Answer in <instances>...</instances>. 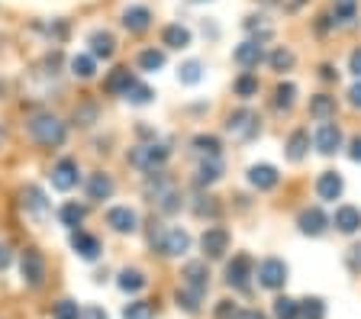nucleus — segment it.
<instances>
[{"instance_id":"30","label":"nucleus","mask_w":361,"mask_h":319,"mask_svg":"<svg viewBox=\"0 0 361 319\" xmlns=\"http://www.w3.org/2000/svg\"><path fill=\"white\" fill-rule=\"evenodd\" d=\"M171 184H174V181L165 175V171H152V175H145L142 194L152 200V204H155V197H158V194H161V190H165V187H171Z\"/></svg>"},{"instance_id":"52","label":"nucleus","mask_w":361,"mask_h":319,"mask_svg":"<svg viewBox=\"0 0 361 319\" xmlns=\"http://www.w3.org/2000/svg\"><path fill=\"white\" fill-rule=\"evenodd\" d=\"M10 261H13V251H10L7 242H0V271H7Z\"/></svg>"},{"instance_id":"27","label":"nucleus","mask_w":361,"mask_h":319,"mask_svg":"<svg viewBox=\"0 0 361 319\" xmlns=\"http://www.w3.org/2000/svg\"><path fill=\"white\" fill-rule=\"evenodd\" d=\"M310 116H316L319 123L332 120V116H336V97H332V94H316V97H310Z\"/></svg>"},{"instance_id":"38","label":"nucleus","mask_w":361,"mask_h":319,"mask_svg":"<svg viewBox=\"0 0 361 319\" xmlns=\"http://www.w3.org/2000/svg\"><path fill=\"white\" fill-rule=\"evenodd\" d=\"M293 100H297V84H290V81L278 84V91H274V106H278V110H290Z\"/></svg>"},{"instance_id":"53","label":"nucleus","mask_w":361,"mask_h":319,"mask_svg":"<svg viewBox=\"0 0 361 319\" xmlns=\"http://www.w3.org/2000/svg\"><path fill=\"white\" fill-rule=\"evenodd\" d=\"M348 104H352L355 110H361V81L348 87Z\"/></svg>"},{"instance_id":"5","label":"nucleus","mask_w":361,"mask_h":319,"mask_svg":"<svg viewBox=\"0 0 361 319\" xmlns=\"http://www.w3.org/2000/svg\"><path fill=\"white\" fill-rule=\"evenodd\" d=\"M20 204L36 223H45L49 220V213H52V204L45 200V190L36 187V184H26V187L20 190Z\"/></svg>"},{"instance_id":"42","label":"nucleus","mask_w":361,"mask_h":319,"mask_svg":"<svg viewBox=\"0 0 361 319\" xmlns=\"http://www.w3.org/2000/svg\"><path fill=\"white\" fill-rule=\"evenodd\" d=\"M194 149L200 155H207V158H216L219 155V139L216 136H207V132H200V136H194Z\"/></svg>"},{"instance_id":"21","label":"nucleus","mask_w":361,"mask_h":319,"mask_svg":"<svg viewBox=\"0 0 361 319\" xmlns=\"http://www.w3.org/2000/svg\"><path fill=\"white\" fill-rule=\"evenodd\" d=\"M123 26L129 32H145L152 26V10L145 4H133V7L123 10Z\"/></svg>"},{"instance_id":"41","label":"nucleus","mask_w":361,"mask_h":319,"mask_svg":"<svg viewBox=\"0 0 361 319\" xmlns=\"http://www.w3.org/2000/svg\"><path fill=\"white\" fill-rule=\"evenodd\" d=\"M271 68H274V71H290L293 68V61H297V58H293V52H290V49H284V46H278V49H274V52H271Z\"/></svg>"},{"instance_id":"15","label":"nucleus","mask_w":361,"mask_h":319,"mask_svg":"<svg viewBox=\"0 0 361 319\" xmlns=\"http://www.w3.org/2000/svg\"><path fill=\"white\" fill-rule=\"evenodd\" d=\"M297 226H300L303 236H323L329 229V216H326L319 206H307V210L297 216Z\"/></svg>"},{"instance_id":"25","label":"nucleus","mask_w":361,"mask_h":319,"mask_svg":"<svg viewBox=\"0 0 361 319\" xmlns=\"http://www.w3.org/2000/svg\"><path fill=\"white\" fill-rule=\"evenodd\" d=\"M284 149H287V158L290 161H303L307 152H310V132L307 130H293Z\"/></svg>"},{"instance_id":"20","label":"nucleus","mask_w":361,"mask_h":319,"mask_svg":"<svg viewBox=\"0 0 361 319\" xmlns=\"http://www.w3.org/2000/svg\"><path fill=\"white\" fill-rule=\"evenodd\" d=\"M71 249H75V255H81L84 261H94L100 255V239L84 232V229H75V232H71Z\"/></svg>"},{"instance_id":"28","label":"nucleus","mask_w":361,"mask_h":319,"mask_svg":"<svg viewBox=\"0 0 361 319\" xmlns=\"http://www.w3.org/2000/svg\"><path fill=\"white\" fill-rule=\"evenodd\" d=\"M161 42H165L168 49H188L190 46V30L180 23H171L161 30Z\"/></svg>"},{"instance_id":"54","label":"nucleus","mask_w":361,"mask_h":319,"mask_svg":"<svg viewBox=\"0 0 361 319\" xmlns=\"http://www.w3.org/2000/svg\"><path fill=\"white\" fill-rule=\"evenodd\" d=\"M233 319H268L262 310H235Z\"/></svg>"},{"instance_id":"45","label":"nucleus","mask_w":361,"mask_h":319,"mask_svg":"<svg viewBox=\"0 0 361 319\" xmlns=\"http://www.w3.org/2000/svg\"><path fill=\"white\" fill-rule=\"evenodd\" d=\"M174 300H178V306H180V310H184V313H190V316H194V313H200V300H203V296H197V294H190V290H184V287H180Z\"/></svg>"},{"instance_id":"3","label":"nucleus","mask_w":361,"mask_h":319,"mask_svg":"<svg viewBox=\"0 0 361 319\" xmlns=\"http://www.w3.org/2000/svg\"><path fill=\"white\" fill-rule=\"evenodd\" d=\"M258 130H262V120H258L255 110H248V106H242V110H235V113L226 116V132L235 139H242V142H248V139H255Z\"/></svg>"},{"instance_id":"35","label":"nucleus","mask_w":361,"mask_h":319,"mask_svg":"<svg viewBox=\"0 0 361 319\" xmlns=\"http://www.w3.org/2000/svg\"><path fill=\"white\" fill-rule=\"evenodd\" d=\"M200 77H203V61H197V58L184 61V65L178 68V81L180 84H200Z\"/></svg>"},{"instance_id":"10","label":"nucleus","mask_w":361,"mask_h":319,"mask_svg":"<svg viewBox=\"0 0 361 319\" xmlns=\"http://www.w3.org/2000/svg\"><path fill=\"white\" fill-rule=\"evenodd\" d=\"M313 142H316V152L319 155H336L338 149H342V130H338L332 120H326L316 126Z\"/></svg>"},{"instance_id":"12","label":"nucleus","mask_w":361,"mask_h":319,"mask_svg":"<svg viewBox=\"0 0 361 319\" xmlns=\"http://www.w3.org/2000/svg\"><path fill=\"white\" fill-rule=\"evenodd\" d=\"M252 268H255V261L248 258V255H235V258L226 265V284H229V287H235V290H248Z\"/></svg>"},{"instance_id":"47","label":"nucleus","mask_w":361,"mask_h":319,"mask_svg":"<svg viewBox=\"0 0 361 319\" xmlns=\"http://www.w3.org/2000/svg\"><path fill=\"white\" fill-rule=\"evenodd\" d=\"M355 13H358V10H355V0H338L336 4V20H355Z\"/></svg>"},{"instance_id":"14","label":"nucleus","mask_w":361,"mask_h":319,"mask_svg":"<svg viewBox=\"0 0 361 319\" xmlns=\"http://www.w3.org/2000/svg\"><path fill=\"white\" fill-rule=\"evenodd\" d=\"M342 190H345V181L338 171H323V175L316 177V197L326 200V204H336L342 197Z\"/></svg>"},{"instance_id":"37","label":"nucleus","mask_w":361,"mask_h":319,"mask_svg":"<svg viewBox=\"0 0 361 319\" xmlns=\"http://www.w3.org/2000/svg\"><path fill=\"white\" fill-rule=\"evenodd\" d=\"M123 319H155V306H152L149 300H133V304H126V310H123Z\"/></svg>"},{"instance_id":"50","label":"nucleus","mask_w":361,"mask_h":319,"mask_svg":"<svg viewBox=\"0 0 361 319\" xmlns=\"http://www.w3.org/2000/svg\"><path fill=\"white\" fill-rule=\"evenodd\" d=\"M348 268L352 271H361V245H355V249H348Z\"/></svg>"},{"instance_id":"6","label":"nucleus","mask_w":361,"mask_h":319,"mask_svg":"<svg viewBox=\"0 0 361 319\" xmlns=\"http://www.w3.org/2000/svg\"><path fill=\"white\" fill-rule=\"evenodd\" d=\"M180 284H184V290H190L197 296L207 294L210 290V268H207V261H188L184 271H180Z\"/></svg>"},{"instance_id":"44","label":"nucleus","mask_w":361,"mask_h":319,"mask_svg":"<svg viewBox=\"0 0 361 319\" xmlns=\"http://www.w3.org/2000/svg\"><path fill=\"white\" fill-rule=\"evenodd\" d=\"M97 116H100L97 104H81V106H75V123H78V126H94V123H97Z\"/></svg>"},{"instance_id":"33","label":"nucleus","mask_w":361,"mask_h":319,"mask_svg":"<svg viewBox=\"0 0 361 319\" xmlns=\"http://www.w3.org/2000/svg\"><path fill=\"white\" fill-rule=\"evenodd\" d=\"M94 71H97V61H94V55H75L71 58V75L81 77V81H90L94 77Z\"/></svg>"},{"instance_id":"4","label":"nucleus","mask_w":361,"mask_h":319,"mask_svg":"<svg viewBox=\"0 0 361 319\" xmlns=\"http://www.w3.org/2000/svg\"><path fill=\"white\" fill-rule=\"evenodd\" d=\"M20 274H23V284L26 287H42L45 284V258L39 249H26L20 258Z\"/></svg>"},{"instance_id":"29","label":"nucleus","mask_w":361,"mask_h":319,"mask_svg":"<svg viewBox=\"0 0 361 319\" xmlns=\"http://www.w3.org/2000/svg\"><path fill=\"white\" fill-rule=\"evenodd\" d=\"M258 87H262V84H258V75H255V71H242V75L233 81V91H235V97H242V100L255 97V94H258Z\"/></svg>"},{"instance_id":"24","label":"nucleus","mask_w":361,"mask_h":319,"mask_svg":"<svg viewBox=\"0 0 361 319\" xmlns=\"http://www.w3.org/2000/svg\"><path fill=\"white\" fill-rule=\"evenodd\" d=\"M219 177H223V158H203L200 165H197V187H207V184H216Z\"/></svg>"},{"instance_id":"11","label":"nucleus","mask_w":361,"mask_h":319,"mask_svg":"<svg viewBox=\"0 0 361 319\" xmlns=\"http://www.w3.org/2000/svg\"><path fill=\"white\" fill-rule=\"evenodd\" d=\"M78 161L75 158H59L52 165V187L61 190V194H68V190L78 187Z\"/></svg>"},{"instance_id":"32","label":"nucleus","mask_w":361,"mask_h":319,"mask_svg":"<svg viewBox=\"0 0 361 319\" xmlns=\"http://www.w3.org/2000/svg\"><path fill=\"white\" fill-rule=\"evenodd\" d=\"M180 204H184V200H180V190L174 187V184H171V187H165V190H161V194L155 197V206H158L161 213H168V216H171V213H178Z\"/></svg>"},{"instance_id":"13","label":"nucleus","mask_w":361,"mask_h":319,"mask_svg":"<svg viewBox=\"0 0 361 319\" xmlns=\"http://www.w3.org/2000/svg\"><path fill=\"white\" fill-rule=\"evenodd\" d=\"M106 226H110L113 232L126 236V232L139 229V216H135L133 206H110V210H106Z\"/></svg>"},{"instance_id":"22","label":"nucleus","mask_w":361,"mask_h":319,"mask_svg":"<svg viewBox=\"0 0 361 319\" xmlns=\"http://www.w3.org/2000/svg\"><path fill=\"white\" fill-rule=\"evenodd\" d=\"M87 46H90V55H94V61H97V58H110V55L116 52V39H113L110 30H94L87 36Z\"/></svg>"},{"instance_id":"9","label":"nucleus","mask_w":361,"mask_h":319,"mask_svg":"<svg viewBox=\"0 0 361 319\" xmlns=\"http://www.w3.org/2000/svg\"><path fill=\"white\" fill-rule=\"evenodd\" d=\"M200 249H203V255H207V258H223L226 251H229V229H223V226L203 229Z\"/></svg>"},{"instance_id":"51","label":"nucleus","mask_w":361,"mask_h":319,"mask_svg":"<svg viewBox=\"0 0 361 319\" xmlns=\"http://www.w3.org/2000/svg\"><path fill=\"white\" fill-rule=\"evenodd\" d=\"M348 71H352L355 77H361V49H355V52L348 55Z\"/></svg>"},{"instance_id":"23","label":"nucleus","mask_w":361,"mask_h":319,"mask_svg":"<svg viewBox=\"0 0 361 319\" xmlns=\"http://www.w3.org/2000/svg\"><path fill=\"white\" fill-rule=\"evenodd\" d=\"M135 84V77H133V71L126 68V65H120V68H113L110 75H106V81H104V91L106 94H126L129 87Z\"/></svg>"},{"instance_id":"7","label":"nucleus","mask_w":361,"mask_h":319,"mask_svg":"<svg viewBox=\"0 0 361 319\" xmlns=\"http://www.w3.org/2000/svg\"><path fill=\"white\" fill-rule=\"evenodd\" d=\"M158 251L165 255V258H180V255H188L190 251V236L188 229H165V236H161V242H158Z\"/></svg>"},{"instance_id":"43","label":"nucleus","mask_w":361,"mask_h":319,"mask_svg":"<svg viewBox=\"0 0 361 319\" xmlns=\"http://www.w3.org/2000/svg\"><path fill=\"white\" fill-rule=\"evenodd\" d=\"M194 213L200 216V220H203V216H210V220H216V216H219V204H216V197H210V194L203 197V194H200V197L194 200Z\"/></svg>"},{"instance_id":"16","label":"nucleus","mask_w":361,"mask_h":319,"mask_svg":"<svg viewBox=\"0 0 361 319\" xmlns=\"http://www.w3.org/2000/svg\"><path fill=\"white\" fill-rule=\"evenodd\" d=\"M233 61L239 65V68H258V65L264 61V49H262V42H255V39H245L242 46H235Z\"/></svg>"},{"instance_id":"31","label":"nucleus","mask_w":361,"mask_h":319,"mask_svg":"<svg viewBox=\"0 0 361 319\" xmlns=\"http://www.w3.org/2000/svg\"><path fill=\"white\" fill-rule=\"evenodd\" d=\"M116 284H120L123 294H139L149 281H145V274L139 271V268H126V271H120V281Z\"/></svg>"},{"instance_id":"18","label":"nucleus","mask_w":361,"mask_h":319,"mask_svg":"<svg viewBox=\"0 0 361 319\" xmlns=\"http://www.w3.org/2000/svg\"><path fill=\"white\" fill-rule=\"evenodd\" d=\"M248 184L255 190H274L281 184V175L274 165H252L248 168Z\"/></svg>"},{"instance_id":"39","label":"nucleus","mask_w":361,"mask_h":319,"mask_svg":"<svg viewBox=\"0 0 361 319\" xmlns=\"http://www.w3.org/2000/svg\"><path fill=\"white\" fill-rule=\"evenodd\" d=\"M123 97H126L129 104H135V106H145V104H152V97H155V91H152L149 84H139V81H135L133 87H129V91L123 94Z\"/></svg>"},{"instance_id":"34","label":"nucleus","mask_w":361,"mask_h":319,"mask_svg":"<svg viewBox=\"0 0 361 319\" xmlns=\"http://www.w3.org/2000/svg\"><path fill=\"white\" fill-rule=\"evenodd\" d=\"M139 68L142 71L165 68V52H161V49H142V52H139Z\"/></svg>"},{"instance_id":"57","label":"nucleus","mask_w":361,"mask_h":319,"mask_svg":"<svg viewBox=\"0 0 361 319\" xmlns=\"http://www.w3.org/2000/svg\"><path fill=\"white\" fill-rule=\"evenodd\" d=\"M0 139H4V130H0Z\"/></svg>"},{"instance_id":"55","label":"nucleus","mask_w":361,"mask_h":319,"mask_svg":"<svg viewBox=\"0 0 361 319\" xmlns=\"http://www.w3.org/2000/svg\"><path fill=\"white\" fill-rule=\"evenodd\" d=\"M348 158L352 161H361V136L352 139V149H348Z\"/></svg>"},{"instance_id":"36","label":"nucleus","mask_w":361,"mask_h":319,"mask_svg":"<svg viewBox=\"0 0 361 319\" xmlns=\"http://www.w3.org/2000/svg\"><path fill=\"white\" fill-rule=\"evenodd\" d=\"M274 319H300V304L290 296H278L274 300Z\"/></svg>"},{"instance_id":"49","label":"nucleus","mask_w":361,"mask_h":319,"mask_svg":"<svg viewBox=\"0 0 361 319\" xmlns=\"http://www.w3.org/2000/svg\"><path fill=\"white\" fill-rule=\"evenodd\" d=\"M81 319H106L104 306H81Z\"/></svg>"},{"instance_id":"26","label":"nucleus","mask_w":361,"mask_h":319,"mask_svg":"<svg viewBox=\"0 0 361 319\" xmlns=\"http://www.w3.org/2000/svg\"><path fill=\"white\" fill-rule=\"evenodd\" d=\"M59 220H61V226H68V229H71V232H75V229L81 226L84 220H87V206L75 204V200H68V204H61V210H59Z\"/></svg>"},{"instance_id":"1","label":"nucleus","mask_w":361,"mask_h":319,"mask_svg":"<svg viewBox=\"0 0 361 319\" xmlns=\"http://www.w3.org/2000/svg\"><path fill=\"white\" fill-rule=\"evenodd\" d=\"M26 130H30V136L36 139L42 149H59L68 139V126L55 113H45V110L42 113H32L30 120H26Z\"/></svg>"},{"instance_id":"48","label":"nucleus","mask_w":361,"mask_h":319,"mask_svg":"<svg viewBox=\"0 0 361 319\" xmlns=\"http://www.w3.org/2000/svg\"><path fill=\"white\" fill-rule=\"evenodd\" d=\"M233 316H235L233 300H219V306H216V319H233Z\"/></svg>"},{"instance_id":"2","label":"nucleus","mask_w":361,"mask_h":319,"mask_svg":"<svg viewBox=\"0 0 361 319\" xmlns=\"http://www.w3.org/2000/svg\"><path fill=\"white\" fill-rule=\"evenodd\" d=\"M171 149L168 145H158V142H149V145H135L133 152H129V165L152 175V171H161V165L168 161Z\"/></svg>"},{"instance_id":"17","label":"nucleus","mask_w":361,"mask_h":319,"mask_svg":"<svg viewBox=\"0 0 361 319\" xmlns=\"http://www.w3.org/2000/svg\"><path fill=\"white\" fill-rule=\"evenodd\" d=\"M332 226H336L342 236H355V232L361 229V210L352 206V204H342L336 210V216H332Z\"/></svg>"},{"instance_id":"19","label":"nucleus","mask_w":361,"mask_h":319,"mask_svg":"<svg viewBox=\"0 0 361 319\" xmlns=\"http://www.w3.org/2000/svg\"><path fill=\"white\" fill-rule=\"evenodd\" d=\"M113 190H116V184H113V177L106 175V171H94V175L87 177V200L104 204V200L113 197Z\"/></svg>"},{"instance_id":"46","label":"nucleus","mask_w":361,"mask_h":319,"mask_svg":"<svg viewBox=\"0 0 361 319\" xmlns=\"http://www.w3.org/2000/svg\"><path fill=\"white\" fill-rule=\"evenodd\" d=\"M55 319H81V306L75 304V300H59L52 310Z\"/></svg>"},{"instance_id":"56","label":"nucleus","mask_w":361,"mask_h":319,"mask_svg":"<svg viewBox=\"0 0 361 319\" xmlns=\"http://www.w3.org/2000/svg\"><path fill=\"white\" fill-rule=\"evenodd\" d=\"M336 75L338 71L332 68V65H319V77H323V81H336Z\"/></svg>"},{"instance_id":"8","label":"nucleus","mask_w":361,"mask_h":319,"mask_svg":"<svg viewBox=\"0 0 361 319\" xmlns=\"http://www.w3.org/2000/svg\"><path fill=\"white\" fill-rule=\"evenodd\" d=\"M258 284L264 290H281L287 284V265L281 258H264L258 265Z\"/></svg>"},{"instance_id":"40","label":"nucleus","mask_w":361,"mask_h":319,"mask_svg":"<svg viewBox=\"0 0 361 319\" xmlns=\"http://www.w3.org/2000/svg\"><path fill=\"white\" fill-rule=\"evenodd\" d=\"M300 319H326V304L319 296H307L300 300Z\"/></svg>"}]
</instances>
